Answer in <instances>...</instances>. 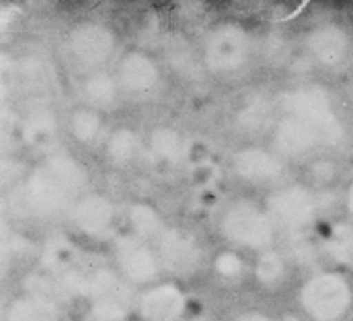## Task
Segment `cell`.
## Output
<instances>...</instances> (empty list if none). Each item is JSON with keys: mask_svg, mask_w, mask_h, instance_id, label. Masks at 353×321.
I'll list each match as a JSON object with an SVG mask.
<instances>
[{"mask_svg": "<svg viewBox=\"0 0 353 321\" xmlns=\"http://www.w3.org/2000/svg\"><path fill=\"white\" fill-rule=\"evenodd\" d=\"M87 186L83 165L68 154H53L36 165L21 188V203L30 214L54 218L74 211Z\"/></svg>", "mask_w": 353, "mask_h": 321, "instance_id": "obj_1", "label": "cell"}, {"mask_svg": "<svg viewBox=\"0 0 353 321\" xmlns=\"http://www.w3.org/2000/svg\"><path fill=\"white\" fill-rule=\"evenodd\" d=\"M285 115H293L318 134L321 145L336 147L346 137V126L333 105V98L319 85H303L282 96Z\"/></svg>", "mask_w": 353, "mask_h": 321, "instance_id": "obj_2", "label": "cell"}, {"mask_svg": "<svg viewBox=\"0 0 353 321\" xmlns=\"http://www.w3.org/2000/svg\"><path fill=\"white\" fill-rule=\"evenodd\" d=\"M299 301L310 320L344 321L353 308V286L346 274L321 271L305 282Z\"/></svg>", "mask_w": 353, "mask_h": 321, "instance_id": "obj_3", "label": "cell"}, {"mask_svg": "<svg viewBox=\"0 0 353 321\" xmlns=\"http://www.w3.org/2000/svg\"><path fill=\"white\" fill-rule=\"evenodd\" d=\"M220 229L230 242L250 250L267 248L274 239V222L269 212L250 201H237L228 207L220 220Z\"/></svg>", "mask_w": 353, "mask_h": 321, "instance_id": "obj_4", "label": "cell"}, {"mask_svg": "<svg viewBox=\"0 0 353 321\" xmlns=\"http://www.w3.org/2000/svg\"><path fill=\"white\" fill-rule=\"evenodd\" d=\"M252 53V40L245 28L235 23H222L209 30L203 41L205 64L218 74L243 68Z\"/></svg>", "mask_w": 353, "mask_h": 321, "instance_id": "obj_5", "label": "cell"}, {"mask_svg": "<svg viewBox=\"0 0 353 321\" xmlns=\"http://www.w3.org/2000/svg\"><path fill=\"white\" fill-rule=\"evenodd\" d=\"M267 209L274 224L290 233H299L318 216V196L305 186H285L269 196Z\"/></svg>", "mask_w": 353, "mask_h": 321, "instance_id": "obj_6", "label": "cell"}, {"mask_svg": "<svg viewBox=\"0 0 353 321\" xmlns=\"http://www.w3.org/2000/svg\"><path fill=\"white\" fill-rule=\"evenodd\" d=\"M59 278L70 295L85 297L90 301L102 299L124 286V282L108 265L92 260L79 261L77 258L64 273L59 274Z\"/></svg>", "mask_w": 353, "mask_h": 321, "instance_id": "obj_7", "label": "cell"}, {"mask_svg": "<svg viewBox=\"0 0 353 321\" xmlns=\"http://www.w3.org/2000/svg\"><path fill=\"white\" fill-rule=\"evenodd\" d=\"M70 53L85 68H98L115 51V36L102 23H81L68 36Z\"/></svg>", "mask_w": 353, "mask_h": 321, "instance_id": "obj_8", "label": "cell"}, {"mask_svg": "<svg viewBox=\"0 0 353 321\" xmlns=\"http://www.w3.org/2000/svg\"><path fill=\"white\" fill-rule=\"evenodd\" d=\"M158 260L170 273L188 276L201 263V248L188 231L168 227L158 239Z\"/></svg>", "mask_w": 353, "mask_h": 321, "instance_id": "obj_9", "label": "cell"}, {"mask_svg": "<svg viewBox=\"0 0 353 321\" xmlns=\"http://www.w3.org/2000/svg\"><path fill=\"white\" fill-rule=\"evenodd\" d=\"M117 265L132 284H149L158 276L160 260L137 235H124L115 240Z\"/></svg>", "mask_w": 353, "mask_h": 321, "instance_id": "obj_10", "label": "cell"}, {"mask_svg": "<svg viewBox=\"0 0 353 321\" xmlns=\"http://www.w3.org/2000/svg\"><path fill=\"white\" fill-rule=\"evenodd\" d=\"M137 308L145 321H179L186 308V297L173 284H160L139 297Z\"/></svg>", "mask_w": 353, "mask_h": 321, "instance_id": "obj_11", "label": "cell"}, {"mask_svg": "<svg viewBox=\"0 0 353 321\" xmlns=\"http://www.w3.org/2000/svg\"><path fill=\"white\" fill-rule=\"evenodd\" d=\"M72 220L88 237H105L115 220V207L102 194H87L74 207Z\"/></svg>", "mask_w": 353, "mask_h": 321, "instance_id": "obj_12", "label": "cell"}, {"mask_svg": "<svg viewBox=\"0 0 353 321\" xmlns=\"http://www.w3.org/2000/svg\"><path fill=\"white\" fill-rule=\"evenodd\" d=\"M233 167L241 178L254 185L276 183L284 175V164L272 152L259 147H246L233 156Z\"/></svg>", "mask_w": 353, "mask_h": 321, "instance_id": "obj_13", "label": "cell"}, {"mask_svg": "<svg viewBox=\"0 0 353 321\" xmlns=\"http://www.w3.org/2000/svg\"><path fill=\"white\" fill-rule=\"evenodd\" d=\"M272 141L280 154L288 158H301L321 145L318 134L293 115H284L274 126Z\"/></svg>", "mask_w": 353, "mask_h": 321, "instance_id": "obj_14", "label": "cell"}, {"mask_svg": "<svg viewBox=\"0 0 353 321\" xmlns=\"http://www.w3.org/2000/svg\"><path fill=\"white\" fill-rule=\"evenodd\" d=\"M160 72L157 62L141 51H130L121 59L117 68L119 87L130 94H145L158 85Z\"/></svg>", "mask_w": 353, "mask_h": 321, "instance_id": "obj_15", "label": "cell"}, {"mask_svg": "<svg viewBox=\"0 0 353 321\" xmlns=\"http://www.w3.org/2000/svg\"><path fill=\"white\" fill-rule=\"evenodd\" d=\"M306 48L312 59L323 66H339L350 53V36L342 27L325 23L319 25L306 36Z\"/></svg>", "mask_w": 353, "mask_h": 321, "instance_id": "obj_16", "label": "cell"}, {"mask_svg": "<svg viewBox=\"0 0 353 321\" xmlns=\"http://www.w3.org/2000/svg\"><path fill=\"white\" fill-rule=\"evenodd\" d=\"M163 51H165V59L171 64V68L175 70L179 76L184 79H192V81L201 77V62L197 59L192 43L184 36L171 32L165 38Z\"/></svg>", "mask_w": 353, "mask_h": 321, "instance_id": "obj_17", "label": "cell"}, {"mask_svg": "<svg viewBox=\"0 0 353 321\" xmlns=\"http://www.w3.org/2000/svg\"><path fill=\"white\" fill-rule=\"evenodd\" d=\"M323 252L339 267L353 271V222L339 220L323 239Z\"/></svg>", "mask_w": 353, "mask_h": 321, "instance_id": "obj_18", "label": "cell"}, {"mask_svg": "<svg viewBox=\"0 0 353 321\" xmlns=\"http://www.w3.org/2000/svg\"><path fill=\"white\" fill-rule=\"evenodd\" d=\"M132 289L126 284L113 293L92 301L88 308V321H124L130 312Z\"/></svg>", "mask_w": 353, "mask_h": 321, "instance_id": "obj_19", "label": "cell"}, {"mask_svg": "<svg viewBox=\"0 0 353 321\" xmlns=\"http://www.w3.org/2000/svg\"><path fill=\"white\" fill-rule=\"evenodd\" d=\"M119 81L108 72H92L83 81V96L94 107H111L119 98Z\"/></svg>", "mask_w": 353, "mask_h": 321, "instance_id": "obj_20", "label": "cell"}, {"mask_svg": "<svg viewBox=\"0 0 353 321\" xmlns=\"http://www.w3.org/2000/svg\"><path fill=\"white\" fill-rule=\"evenodd\" d=\"M6 321H61V318L57 304L27 295L8 307Z\"/></svg>", "mask_w": 353, "mask_h": 321, "instance_id": "obj_21", "label": "cell"}, {"mask_svg": "<svg viewBox=\"0 0 353 321\" xmlns=\"http://www.w3.org/2000/svg\"><path fill=\"white\" fill-rule=\"evenodd\" d=\"M272 115V103L265 94L246 98L237 113V124L246 132H261L269 124Z\"/></svg>", "mask_w": 353, "mask_h": 321, "instance_id": "obj_22", "label": "cell"}, {"mask_svg": "<svg viewBox=\"0 0 353 321\" xmlns=\"http://www.w3.org/2000/svg\"><path fill=\"white\" fill-rule=\"evenodd\" d=\"M150 151L163 162L176 164L184 154V137L168 126L154 128L150 132Z\"/></svg>", "mask_w": 353, "mask_h": 321, "instance_id": "obj_23", "label": "cell"}, {"mask_svg": "<svg viewBox=\"0 0 353 321\" xmlns=\"http://www.w3.org/2000/svg\"><path fill=\"white\" fill-rule=\"evenodd\" d=\"M25 286H27V289L30 291L32 297H40L43 301L53 302V304L68 301L70 297H72L66 291V287L61 282V278L57 274L51 273L30 274L27 280H25Z\"/></svg>", "mask_w": 353, "mask_h": 321, "instance_id": "obj_24", "label": "cell"}, {"mask_svg": "<svg viewBox=\"0 0 353 321\" xmlns=\"http://www.w3.org/2000/svg\"><path fill=\"white\" fill-rule=\"evenodd\" d=\"M128 220L139 239H160V235L165 231L160 214L147 203H134L130 207Z\"/></svg>", "mask_w": 353, "mask_h": 321, "instance_id": "obj_25", "label": "cell"}, {"mask_svg": "<svg viewBox=\"0 0 353 321\" xmlns=\"http://www.w3.org/2000/svg\"><path fill=\"white\" fill-rule=\"evenodd\" d=\"M108 156L115 162V164H128L137 156L139 151V139L137 134L130 128H117L108 139L105 145Z\"/></svg>", "mask_w": 353, "mask_h": 321, "instance_id": "obj_26", "label": "cell"}, {"mask_svg": "<svg viewBox=\"0 0 353 321\" xmlns=\"http://www.w3.org/2000/svg\"><path fill=\"white\" fill-rule=\"evenodd\" d=\"M70 128L75 139H79L83 143H92L96 137L102 132V118L94 110H75L70 118Z\"/></svg>", "mask_w": 353, "mask_h": 321, "instance_id": "obj_27", "label": "cell"}, {"mask_svg": "<svg viewBox=\"0 0 353 321\" xmlns=\"http://www.w3.org/2000/svg\"><path fill=\"white\" fill-rule=\"evenodd\" d=\"M256 278L265 287H276L285 278V260L279 252H265L256 263Z\"/></svg>", "mask_w": 353, "mask_h": 321, "instance_id": "obj_28", "label": "cell"}, {"mask_svg": "<svg viewBox=\"0 0 353 321\" xmlns=\"http://www.w3.org/2000/svg\"><path fill=\"white\" fill-rule=\"evenodd\" d=\"M288 260L301 267H312L318 261V248L303 233H290L284 245Z\"/></svg>", "mask_w": 353, "mask_h": 321, "instance_id": "obj_29", "label": "cell"}, {"mask_svg": "<svg viewBox=\"0 0 353 321\" xmlns=\"http://www.w3.org/2000/svg\"><path fill=\"white\" fill-rule=\"evenodd\" d=\"M53 132V116L49 115V113H46V111H38V113H34V115L27 121V128H25V134H27L32 141L48 139V137H51Z\"/></svg>", "mask_w": 353, "mask_h": 321, "instance_id": "obj_30", "label": "cell"}, {"mask_svg": "<svg viewBox=\"0 0 353 321\" xmlns=\"http://www.w3.org/2000/svg\"><path fill=\"white\" fill-rule=\"evenodd\" d=\"M214 269H216V273L220 276H224V278H235L239 274L243 273V269H245V263L243 260L239 258L237 253L233 252H222L214 261Z\"/></svg>", "mask_w": 353, "mask_h": 321, "instance_id": "obj_31", "label": "cell"}, {"mask_svg": "<svg viewBox=\"0 0 353 321\" xmlns=\"http://www.w3.org/2000/svg\"><path fill=\"white\" fill-rule=\"evenodd\" d=\"M263 53L271 62H282L290 53V48L280 34H269L263 40Z\"/></svg>", "mask_w": 353, "mask_h": 321, "instance_id": "obj_32", "label": "cell"}, {"mask_svg": "<svg viewBox=\"0 0 353 321\" xmlns=\"http://www.w3.org/2000/svg\"><path fill=\"white\" fill-rule=\"evenodd\" d=\"M310 175L316 183H331L336 175V164L333 160L319 158L318 162L310 165Z\"/></svg>", "mask_w": 353, "mask_h": 321, "instance_id": "obj_33", "label": "cell"}, {"mask_svg": "<svg viewBox=\"0 0 353 321\" xmlns=\"http://www.w3.org/2000/svg\"><path fill=\"white\" fill-rule=\"evenodd\" d=\"M235 321H272V320L263 314H258V312H248V314L239 315Z\"/></svg>", "mask_w": 353, "mask_h": 321, "instance_id": "obj_34", "label": "cell"}, {"mask_svg": "<svg viewBox=\"0 0 353 321\" xmlns=\"http://www.w3.org/2000/svg\"><path fill=\"white\" fill-rule=\"evenodd\" d=\"M344 205H346L347 214H350V216L353 218V183L347 186L346 196H344Z\"/></svg>", "mask_w": 353, "mask_h": 321, "instance_id": "obj_35", "label": "cell"}, {"mask_svg": "<svg viewBox=\"0 0 353 321\" xmlns=\"http://www.w3.org/2000/svg\"><path fill=\"white\" fill-rule=\"evenodd\" d=\"M284 321H301L299 318H295V315H285Z\"/></svg>", "mask_w": 353, "mask_h": 321, "instance_id": "obj_36", "label": "cell"}]
</instances>
